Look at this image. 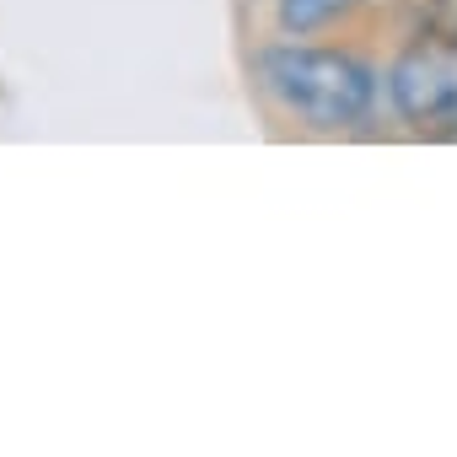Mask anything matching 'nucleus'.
I'll return each mask as SVG.
<instances>
[{"label":"nucleus","mask_w":457,"mask_h":457,"mask_svg":"<svg viewBox=\"0 0 457 457\" xmlns=\"http://www.w3.org/2000/svg\"><path fill=\"white\" fill-rule=\"evenodd\" d=\"M259 81L280 108L307 119L312 129H350L377 108V71L345 49L312 44H270L259 49Z\"/></svg>","instance_id":"f257e3e1"},{"label":"nucleus","mask_w":457,"mask_h":457,"mask_svg":"<svg viewBox=\"0 0 457 457\" xmlns=\"http://www.w3.org/2000/svg\"><path fill=\"white\" fill-rule=\"evenodd\" d=\"M387 103L403 124L457 135V44L420 38L387 71Z\"/></svg>","instance_id":"f03ea898"},{"label":"nucleus","mask_w":457,"mask_h":457,"mask_svg":"<svg viewBox=\"0 0 457 457\" xmlns=\"http://www.w3.org/2000/svg\"><path fill=\"white\" fill-rule=\"evenodd\" d=\"M350 6H361V0H280V28L286 33H312V28H323V22H334V17H345Z\"/></svg>","instance_id":"7ed1b4c3"},{"label":"nucleus","mask_w":457,"mask_h":457,"mask_svg":"<svg viewBox=\"0 0 457 457\" xmlns=\"http://www.w3.org/2000/svg\"><path fill=\"white\" fill-rule=\"evenodd\" d=\"M420 38L457 44V0H420Z\"/></svg>","instance_id":"20e7f679"}]
</instances>
